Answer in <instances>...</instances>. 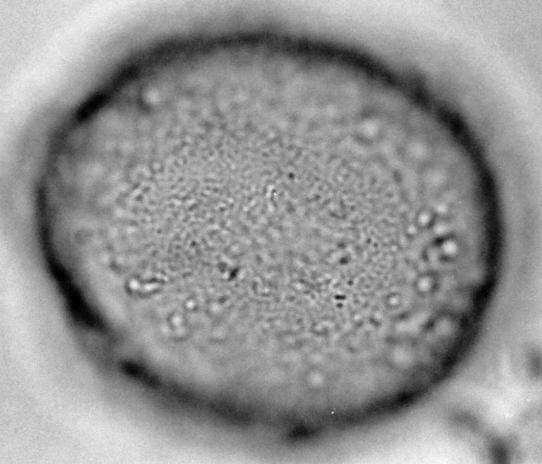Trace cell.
<instances>
[{
	"mask_svg": "<svg viewBox=\"0 0 542 464\" xmlns=\"http://www.w3.org/2000/svg\"><path fill=\"white\" fill-rule=\"evenodd\" d=\"M441 244L439 245V253L445 257H455L460 252V245L458 241L451 238V236L441 239Z\"/></svg>",
	"mask_w": 542,
	"mask_h": 464,
	"instance_id": "1",
	"label": "cell"
},
{
	"mask_svg": "<svg viewBox=\"0 0 542 464\" xmlns=\"http://www.w3.org/2000/svg\"><path fill=\"white\" fill-rule=\"evenodd\" d=\"M436 218L437 217L435 212H431L430 210H424L419 212L415 224L419 229H430L433 226Z\"/></svg>",
	"mask_w": 542,
	"mask_h": 464,
	"instance_id": "2",
	"label": "cell"
},
{
	"mask_svg": "<svg viewBox=\"0 0 542 464\" xmlns=\"http://www.w3.org/2000/svg\"><path fill=\"white\" fill-rule=\"evenodd\" d=\"M431 229H434L436 236H438L441 239L451 236V224H449L448 221L445 220L444 218H440L439 219L436 218V222L434 223Z\"/></svg>",
	"mask_w": 542,
	"mask_h": 464,
	"instance_id": "3",
	"label": "cell"
}]
</instances>
